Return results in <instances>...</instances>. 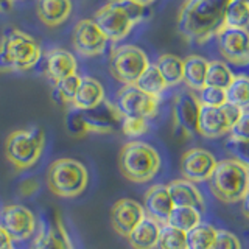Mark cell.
<instances>
[{
  "mask_svg": "<svg viewBox=\"0 0 249 249\" xmlns=\"http://www.w3.org/2000/svg\"><path fill=\"white\" fill-rule=\"evenodd\" d=\"M228 2L229 0H185L178 13V33L190 44H206L223 28Z\"/></svg>",
  "mask_w": 249,
  "mask_h": 249,
  "instance_id": "6da1fadb",
  "label": "cell"
},
{
  "mask_svg": "<svg viewBox=\"0 0 249 249\" xmlns=\"http://www.w3.org/2000/svg\"><path fill=\"white\" fill-rule=\"evenodd\" d=\"M207 182L216 199L226 204H237L249 193V167L238 158L216 160Z\"/></svg>",
  "mask_w": 249,
  "mask_h": 249,
  "instance_id": "7a4b0ae2",
  "label": "cell"
},
{
  "mask_svg": "<svg viewBox=\"0 0 249 249\" xmlns=\"http://www.w3.org/2000/svg\"><path fill=\"white\" fill-rule=\"evenodd\" d=\"M145 18V6L132 0H107L95 13V23L107 41L119 42Z\"/></svg>",
  "mask_w": 249,
  "mask_h": 249,
  "instance_id": "3957f363",
  "label": "cell"
},
{
  "mask_svg": "<svg viewBox=\"0 0 249 249\" xmlns=\"http://www.w3.org/2000/svg\"><path fill=\"white\" fill-rule=\"evenodd\" d=\"M41 47L25 31L11 28L0 41V72L30 70L41 59Z\"/></svg>",
  "mask_w": 249,
  "mask_h": 249,
  "instance_id": "277c9868",
  "label": "cell"
},
{
  "mask_svg": "<svg viewBox=\"0 0 249 249\" xmlns=\"http://www.w3.org/2000/svg\"><path fill=\"white\" fill-rule=\"evenodd\" d=\"M119 168L120 173L131 182H150L160 168V156L151 145L140 140H131L122 146Z\"/></svg>",
  "mask_w": 249,
  "mask_h": 249,
  "instance_id": "5b68a950",
  "label": "cell"
},
{
  "mask_svg": "<svg viewBox=\"0 0 249 249\" xmlns=\"http://www.w3.org/2000/svg\"><path fill=\"white\" fill-rule=\"evenodd\" d=\"M45 146V132L39 126L16 129L5 140V156L18 170H28L41 159Z\"/></svg>",
  "mask_w": 249,
  "mask_h": 249,
  "instance_id": "8992f818",
  "label": "cell"
},
{
  "mask_svg": "<svg viewBox=\"0 0 249 249\" xmlns=\"http://www.w3.org/2000/svg\"><path fill=\"white\" fill-rule=\"evenodd\" d=\"M89 173L80 160L61 158L47 170V185L59 198H76L88 189Z\"/></svg>",
  "mask_w": 249,
  "mask_h": 249,
  "instance_id": "52a82bcc",
  "label": "cell"
},
{
  "mask_svg": "<svg viewBox=\"0 0 249 249\" xmlns=\"http://www.w3.org/2000/svg\"><path fill=\"white\" fill-rule=\"evenodd\" d=\"M148 64L150 61L146 53L132 44L115 47L109 56V70L115 80L123 86L134 84Z\"/></svg>",
  "mask_w": 249,
  "mask_h": 249,
  "instance_id": "ba28073f",
  "label": "cell"
},
{
  "mask_svg": "<svg viewBox=\"0 0 249 249\" xmlns=\"http://www.w3.org/2000/svg\"><path fill=\"white\" fill-rule=\"evenodd\" d=\"M246 109L224 103L221 106H201L196 132L206 139H218L229 134L231 128Z\"/></svg>",
  "mask_w": 249,
  "mask_h": 249,
  "instance_id": "9c48e42d",
  "label": "cell"
},
{
  "mask_svg": "<svg viewBox=\"0 0 249 249\" xmlns=\"http://www.w3.org/2000/svg\"><path fill=\"white\" fill-rule=\"evenodd\" d=\"M160 97H153L137 89L134 84L124 86L117 95L115 107L122 117L150 120L159 111Z\"/></svg>",
  "mask_w": 249,
  "mask_h": 249,
  "instance_id": "30bf717a",
  "label": "cell"
},
{
  "mask_svg": "<svg viewBox=\"0 0 249 249\" xmlns=\"http://www.w3.org/2000/svg\"><path fill=\"white\" fill-rule=\"evenodd\" d=\"M218 49L226 61L238 67H246L249 62V36L248 30L223 27L215 35Z\"/></svg>",
  "mask_w": 249,
  "mask_h": 249,
  "instance_id": "8fae6325",
  "label": "cell"
},
{
  "mask_svg": "<svg viewBox=\"0 0 249 249\" xmlns=\"http://www.w3.org/2000/svg\"><path fill=\"white\" fill-rule=\"evenodd\" d=\"M215 165H216L215 156L209 150L196 146V148H190V150H187L182 154L179 168H181L182 179L193 184H198V182L209 181Z\"/></svg>",
  "mask_w": 249,
  "mask_h": 249,
  "instance_id": "7c38bea8",
  "label": "cell"
},
{
  "mask_svg": "<svg viewBox=\"0 0 249 249\" xmlns=\"http://www.w3.org/2000/svg\"><path fill=\"white\" fill-rule=\"evenodd\" d=\"M199 101L196 93L193 90H184L178 93L173 100V124L178 132H182L184 136L190 137L198 134V114H199Z\"/></svg>",
  "mask_w": 249,
  "mask_h": 249,
  "instance_id": "4fadbf2b",
  "label": "cell"
},
{
  "mask_svg": "<svg viewBox=\"0 0 249 249\" xmlns=\"http://www.w3.org/2000/svg\"><path fill=\"white\" fill-rule=\"evenodd\" d=\"M72 42L81 56H98L105 52L107 39L93 19H81L73 28Z\"/></svg>",
  "mask_w": 249,
  "mask_h": 249,
  "instance_id": "5bb4252c",
  "label": "cell"
},
{
  "mask_svg": "<svg viewBox=\"0 0 249 249\" xmlns=\"http://www.w3.org/2000/svg\"><path fill=\"white\" fill-rule=\"evenodd\" d=\"M2 226L13 241H23L36 232V216L25 206L10 204L2 212Z\"/></svg>",
  "mask_w": 249,
  "mask_h": 249,
  "instance_id": "9a60e30c",
  "label": "cell"
},
{
  "mask_svg": "<svg viewBox=\"0 0 249 249\" xmlns=\"http://www.w3.org/2000/svg\"><path fill=\"white\" fill-rule=\"evenodd\" d=\"M84 112L80 115L78 123L84 132H111L115 129V124L122 122L123 117L117 111L115 105L107 103L105 100L100 106L90 109V111H81Z\"/></svg>",
  "mask_w": 249,
  "mask_h": 249,
  "instance_id": "2e32d148",
  "label": "cell"
},
{
  "mask_svg": "<svg viewBox=\"0 0 249 249\" xmlns=\"http://www.w3.org/2000/svg\"><path fill=\"white\" fill-rule=\"evenodd\" d=\"M145 218V212L142 204H139L136 199L122 198L114 202L111 209V224L112 229L119 235L128 237V233Z\"/></svg>",
  "mask_w": 249,
  "mask_h": 249,
  "instance_id": "e0dca14e",
  "label": "cell"
},
{
  "mask_svg": "<svg viewBox=\"0 0 249 249\" xmlns=\"http://www.w3.org/2000/svg\"><path fill=\"white\" fill-rule=\"evenodd\" d=\"M143 212L145 216L151 218L153 221L163 226L167 224L168 215L173 209V201L170 198V193L167 190V185L163 184H154L145 193L143 201Z\"/></svg>",
  "mask_w": 249,
  "mask_h": 249,
  "instance_id": "ac0fdd59",
  "label": "cell"
},
{
  "mask_svg": "<svg viewBox=\"0 0 249 249\" xmlns=\"http://www.w3.org/2000/svg\"><path fill=\"white\" fill-rule=\"evenodd\" d=\"M76 58L69 50L56 47L45 53V75L50 81H53V84L69 75L76 73Z\"/></svg>",
  "mask_w": 249,
  "mask_h": 249,
  "instance_id": "d6986e66",
  "label": "cell"
},
{
  "mask_svg": "<svg viewBox=\"0 0 249 249\" xmlns=\"http://www.w3.org/2000/svg\"><path fill=\"white\" fill-rule=\"evenodd\" d=\"M31 249H73V245L64 224L56 216L50 223H45L44 228L39 231Z\"/></svg>",
  "mask_w": 249,
  "mask_h": 249,
  "instance_id": "ffe728a7",
  "label": "cell"
},
{
  "mask_svg": "<svg viewBox=\"0 0 249 249\" xmlns=\"http://www.w3.org/2000/svg\"><path fill=\"white\" fill-rule=\"evenodd\" d=\"M167 190L171 201H173V206L193 207L199 210L201 213L206 210L204 196L193 182L185 181V179H173L167 184Z\"/></svg>",
  "mask_w": 249,
  "mask_h": 249,
  "instance_id": "44dd1931",
  "label": "cell"
},
{
  "mask_svg": "<svg viewBox=\"0 0 249 249\" xmlns=\"http://www.w3.org/2000/svg\"><path fill=\"white\" fill-rule=\"evenodd\" d=\"M105 101V89L98 80L92 76H81L80 86L72 100V105L76 111H90L100 106Z\"/></svg>",
  "mask_w": 249,
  "mask_h": 249,
  "instance_id": "7402d4cb",
  "label": "cell"
},
{
  "mask_svg": "<svg viewBox=\"0 0 249 249\" xmlns=\"http://www.w3.org/2000/svg\"><path fill=\"white\" fill-rule=\"evenodd\" d=\"M72 0H36L37 18L47 27L62 25L72 14Z\"/></svg>",
  "mask_w": 249,
  "mask_h": 249,
  "instance_id": "603a6c76",
  "label": "cell"
},
{
  "mask_svg": "<svg viewBox=\"0 0 249 249\" xmlns=\"http://www.w3.org/2000/svg\"><path fill=\"white\" fill-rule=\"evenodd\" d=\"M160 224L145 216L134 229L128 233V243L132 249H156Z\"/></svg>",
  "mask_w": 249,
  "mask_h": 249,
  "instance_id": "cb8c5ba5",
  "label": "cell"
},
{
  "mask_svg": "<svg viewBox=\"0 0 249 249\" xmlns=\"http://www.w3.org/2000/svg\"><path fill=\"white\" fill-rule=\"evenodd\" d=\"M184 62V76L182 83L187 84V88L193 92H198L202 86H206V73L209 61L199 54H189Z\"/></svg>",
  "mask_w": 249,
  "mask_h": 249,
  "instance_id": "d4e9b609",
  "label": "cell"
},
{
  "mask_svg": "<svg viewBox=\"0 0 249 249\" xmlns=\"http://www.w3.org/2000/svg\"><path fill=\"white\" fill-rule=\"evenodd\" d=\"M156 67L159 69V72L165 81L167 88H173L182 83L184 76V62L182 59L176 56V54H160L156 61Z\"/></svg>",
  "mask_w": 249,
  "mask_h": 249,
  "instance_id": "484cf974",
  "label": "cell"
},
{
  "mask_svg": "<svg viewBox=\"0 0 249 249\" xmlns=\"http://www.w3.org/2000/svg\"><path fill=\"white\" fill-rule=\"evenodd\" d=\"M199 223H202V213L199 210L193 207H182V206H175L171 209L168 220H167L168 226L182 232L192 231L195 226H198Z\"/></svg>",
  "mask_w": 249,
  "mask_h": 249,
  "instance_id": "4316f807",
  "label": "cell"
},
{
  "mask_svg": "<svg viewBox=\"0 0 249 249\" xmlns=\"http://www.w3.org/2000/svg\"><path fill=\"white\" fill-rule=\"evenodd\" d=\"M223 27L248 30L249 27V2L245 0H229L224 10Z\"/></svg>",
  "mask_w": 249,
  "mask_h": 249,
  "instance_id": "83f0119b",
  "label": "cell"
},
{
  "mask_svg": "<svg viewBox=\"0 0 249 249\" xmlns=\"http://www.w3.org/2000/svg\"><path fill=\"white\" fill-rule=\"evenodd\" d=\"M134 86L137 89L153 97H160L162 92L167 89V84L163 81V78L159 72V69L156 67V64H148L146 69L137 78Z\"/></svg>",
  "mask_w": 249,
  "mask_h": 249,
  "instance_id": "f1b7e54d",
  "label": "cell"
},
{
  "mask_svg": "<svg viewBox=\"0 0 249 249\" xmlns=\"http://www.w3.org/2000/svg\"><path fill=\"white\" fill-rule=\"evenodd\" d=\"M226 103L238 106L241 109H248L249 106V78L241 73L233 76L231 84L224 89Z\"/></svg>",
  "mask_w": 249,
  "mask_h": 249,
  "instance_id": "f546056e",
  "label": "cell"
},
{
  "mask_svg": "<svg viewBox=\"0 0 249 249\" xmlns=\"http://www.w3.org/2000/svg\"><path fill=\"white\" fill-rule=\"evenodd\" d=\"M215 235H216V229L212 224L199 223L192 231L185 232L187 249H212Z\"/></svg>",
  "mask_w": 249,
  "mask_h": 249,
  "instance_id": "4dcf8cb0",
  "label": "cell"
},
{
  "mask_svg": "<svg viewBox=\"0 0 249 249\" xmlns=\"http://www.w3.org/2000/svg\"><path fill=\"white\" fill-rule=\"evenodd\" d=\"M233 75L231 67L224 61H209L207 64V73H206V84L213 86V88L226 89L233 80Z\"/></svg>",
  "mask_w": 249,
  "mask_h": 249,
  "instance_id": "1f68e13d",
  "label": "cell"
},
{
  "mask_svg": "<svg viewBox=\"0 0 249 249\" xmlns=\"http://www.w3.org/2000/svg\"><path fill=\"white\" fill-rule=\"evenodd\" d=\"M156 249H187L185 232L171 228L168 224L160 226Z\"/></svg>",
  "mask_w": 249,
  "mask_h": 249,
  "instance_id": "d6a6232c",
  "label": "cell"
},
{
  "mask_svg": "<svg viewBox=\"0 0 249 249\" xmlns=\"http://www.w3.org/2000/svg\"><path fill=\"white\" fill-rule=\"evenodd\" d=\"M80 81L81 76L78 73H73L62 78L58 83H54V95L58 97L61 103H72V100L78 90V86H80Z\"/></svg>",
  "mask_w": 249,
  "mask_h": 249,
  "instance_id": "836d02e7",
  "label": "cell"
},
{
  "mask_svg": "<svg viewBox=\"0 0 249 249\" xmlns=\"http://www.w3.org/2000/svg\"><path fill=\"white\" fill-rule=\"evenodd\" d=\"M198 101L201 106H221L226 103L224 89L213 88V86H202L198 90Z\"/></svg>",
  "mask_w": 249,
  "mask_h": 249,
  "instance_id": "e575fe53",
  "label": "cell"
},
{
  "mask_svg": "<svg viewBox=\"0 0 249 249\" xmlns=\"http://www.w3.org/2000/svg\"><path fill=\"white\" fill-rule=\"evenodd\" d=\"M231 140L235 143H243L246 145L249 140V112L248 109L241 114L240 119L235 122V124L229 131Z\"/></svg>",
  "mask_w": 249,
  "mask_h": 249,
  "instance_id": "d590c367",
  "label": "cell"
},
{
  "mask_svg": "<svg viewBox=\"0 0 249 249\" xmlns=\"http://www.w3.org/2000/svg\"><path fill=\"white\" fill-rule=\"evenodd\" d=\"M148 129H150V124L145 119H132V117H123L122 119V131L128 137L143 136Z\"/></svg>",
  "mask_w": 249,
  "mask_h": 249,
  "instance_id": "8d00e7d4",
  "label": "cell"
},
{
  "mask_svg": "<svg viewBox=\"0 0 249 249\" xmlns=\"http://www.w3.org/2000/svg\"><path fill=\"white\" fill-rule=\"evenodd\" d=\"M212 249H241V241L229 231H216Z\"/></svg>",
  "mask_w": 249,
  "mask_h": 249,
  "instance_id": "74e56055",
  "label": "cell"
},
{
  "mask_svg": "<svg viewBox=\"0 0 249 249\" xmlns=\"http://www.w3.org/2000/svg\"><path fill=\"white\" fill-rule=\"evenodd\" d=\"M19 190H20V193L23 195V196H31V195H35L39 190V182L33 178L25 179V181L20 184Z\"/></svg>",
  "mask_w": 249,
  "mask_h": 249,
  "instance_id": "f35d334b",
  "label": "cell"
},
{
  "mask_svg": "<svg viewBox=\"0 0 249 249\" xmlns=\"http://www.w3.org/2000/svg\"><path fill=\"white\" fill-rule=\"evenodd\" d=\"M10 246H13V240L8 235V232L3 229V226L0 224V249H6Z\"/></svg>",
  "mask_w": 249,
  "mask_h": 249,
  "instance_id": "ab89813d",
  "label": "cell"
},
{
  "mask_svg": "<svg viewBox=\"0 0 249 249\" xmlns=\"http://www.w3.org/2000/svg\"><path fill=\"white\" fill-rule=\"evenodd\" d=\"M11 8H13V2H11V0H0V13L11 10Z\"/></svg>",
  "mask_w": 249,
  "mask_h": 249,
  "instance_id": "60d3db41",
  "label": "cell"
},
{
  "mask_svg": "<svg viewBox=\"0 0 249 249\" xmlns=\"http://www.w3.org/2000/svg\"><path fill=\"white\" fill-rule=\"evenodd\" d=\"M132 2H136V3H139V5H142V6H150L151 3H154L156 0H132Z\"/></svg>",
  "mask_w": 249,
  "mask_h": 249,
  "instance_id": "b9f144b4",
  "label": "cell"
},
{
  "mask_svg": "<svg viewBox=\"0 0 249 249\" xmlns=\"http://www.w3.org/2000/svg\"><path fill=\"white\" fill-rule=\"evenodd\" d=\"M6 249H16L14 246H10V248H6Z\"/></svg>",
  "mask_w": 249,
  "mask_h": 249,
  "instance_id": "7bdbcfd3",
  "label": "cell"
},
{
  "mask_svg": "<svg viewBox=\"0 0 249 249\" xmlns=\"http://www.w3.org/2000/svg\"><path fill=\"white\" fill-rule=\"evenodd\" d=\"M11 2H13V3H14V2H18V0H11Z\"/></svg>",
  "mask_w": 249,
  "mask_h": 249,
  "instance_id": "ee69618b",
  "label": "cell"
},
{
  "mask_svg": "<svg viewBox=\"0 0 249 249\" xmlns=\"http://www.w3.org/2000/svg\"><path fill=\"white\" fill-rule=\"evenodd\" d=\"M245 2H249V0H245Z\"/></svg>",
  "mask_w": 249,
  "mask_h": 249,
  "instance_id": "f6af8a7d",
  "label": "cell"
}]
</instances>
